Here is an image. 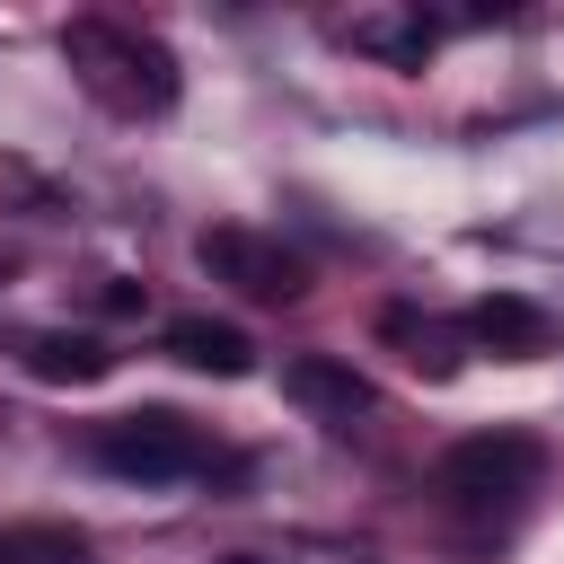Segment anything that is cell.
Returning a JSON list of instances; mask_svg holds the SVG:
<instances>
[{"mask_svg": "<svg viewBox=\"0 0 564 564\" xmlns=\"http://www.w3.org/2000/svg\"><path fill=\"white\" fill-rule=\"evenodd\" d=\"M62 62H70L79 88H88L106 115H123V123H159V115H176V97H185V62L167 53V35L132 26V18H106V9L62 18Z\"/></svg>", "mask_w": 564, "mask_h": 564, "instance_id": "1", "label": "cell"}, {"mask_svg": "<svg viewBox=\"0 0 564 564\" xmlns=\"http://www.w3.org/2000/svg\"><path fill=\"white\" fill-rule=\"evenodd\" d=\"M538 476H546V441H538V432H520V423H494V432H467V441H449V449H441L432 494H441L458 520L502 529V520L538 494Z\"/></svg>", "mask_w": 564, "mask_h": 564, "instance_id": "2", "label": "cell"}, {"mask_svg": "<svg viewBox=\"0 0 564 564\" xmlns=\"http://www.w3.org/2000/svg\"><path fill=\"white\" fill-rule=\"evenodd\" d=\"M97 467L123 476V485H176V476H203L212 467V441L176 405H141V414L97 423Z\"/></svg>", "mask_w": 564, "mask_h": 564, "instance_id": "3", "label": "cell"}, {"mask_svg": "<svg viewBox=\"0 0 564 564\" xmlns=\"http://www.w3.org/2000/svg\"><path fill=\"white\" fill-rule=\"evenodd\" d=\"M194 256H203V273H212V282H229V291H238V300H256V308H291V300H308V264H300L282 238L247 229V220L203 229V238H194Z\"/></svg>", "mask_w": 564, "mask_h": 564, "instance_id": "4", "label": "cell"}, {"mask_svg": "<svg viewBox=\"0 0 564 564\" xmlns=\"http://www.w3.org/2000/svg\"><path fill=\"white\" fill-rule=\"evenodd\" d=\"M282 397H291L308 423H326V432H352V423L379 405V388H370L352 361H335V352H300V361L282 370Z\"/></svg>", "mask_w": 564, "mask_h": 564, "instance_id": "5", "label": "cell"}, {"mask_svg": "<svg viewBox=\"0 0 564 564\" xmlns=\"http://www.w3.org/2000/svg\"><path fill=\"white\" fill-rule=\"evenodd\" d=\"M458 335H467L476 352H494V361H538V352L555 344L546 308H538V300H520V291H485V300H467Z\"/></svg>", "mask_w": 564, "mask_h": 564, "instance_id": "6", "label": "cell"}, {"mask_svg": "<svg viewBox=\"0 0 564 564\" xmlns=\"http://www.w3.org/2000/svg\"><path fill=\"white\" fill-rule=\"evenodd\" d=\"M159 352L167 361H185V370H203V379H247L256 370V344H247V326H229V317H167L159 326Z\"/></svg>", "mask_w": 564, "mask_h": 564, "instance_id": "7", "label": "cell"}, {"mask_svg": "<svg viewBox=\"0 0 564 564\" xmlns=\"http://www.w3.org/2000/svg\"><path fill=\"white\" fill-rule=\"evenodd\" d=\"M379 335L405 352V370H423V379H458V344H467L458 326H441V317H414L405 300H388V308H379Z\"/></svg>", "mask_w": 564, "mask_h": 564, "instance_id": "8", "label": "cell"}, {"mask_svg": "<svg viewBox=\"0 0 564 564\" xmlns=\"http://www.w3.org/2000/svg\"><path fill=\"white\" fill-rule=\"evenodd\" d=\"M344 44L379 53L388 70H423V53L441 44V26H432L423 9H405V18H352V26H344Z\"/></svg>", "mask_w": 564, "mask_h": 564, "instance_id": "9", "label": "cell"}, {"mask_svg": "<svg viewBox=\"0 0 564 564\" xmlns=\"http://www.w3.org/2000/svg\"><path fill=\"white\" fill-rule=\"evenodd\" d=\"M26 370H35V379H53V388H88V379H106V370H115V352H106L97 335H62V326H53V335H35V344H26Z\"/></svg>", "mask_w": 564, "mask_h": 564, "instance_id": "10", "label": "cell"}, {"mask_svg": "<svg viewBox=\"0 0 564 564\" xmlns=\"http://www.w3.org/2000/svg\"><path fill=\"white\" fill-rule=\"evenodd\" d=\"M9 546H18V564H88V538H79V529H62V520L9 529Z\"/></svg>", "mask_w": 564, "mask_h": 564, "instance_id": "11", "label": "cell"}, {"mask_svg": "<svg viewBox=\"0 0 564 564\" xmlns=\"http://www.w3.org/2000/svg\"><path fill=\"white\" fill-rule=\"evenodd\" d=\"M97 300H106V317H132V308H141V282H123V273H115Z\"/></svg>", "mask_w": 564, "mask_h": 564, "instance_id": "12", "label": "cell"}, {"mask_svg": "<svg viewBox=\"0 0 564 564\" xmlns=\"http://www.w3.org/2000/svg\"><path fill=\"white\" fill-rule=\"evenodd\" d=\"M0 564H18V546H9V529H0Z\"/></svg>", "mask_w": 564, "mask_h": 564, "instance_id": "13", "label": "cell"}, {"mask_svg": "<svg viewBox=\"0 0 564 564\" xmlns=\"http://www.w3.org/2000/svg\"><path fill=\"white\" fill-rule=\"evenodd\" d=\"M220 564H264V555H220Z\"/></svg>", "mask_w": 564, "mask_h": 564, "instance_id": "14", "label": "cell"}, {"mask_svg": "<svg viewBox=\"0 0 564 564\" xmlns=\"http://www.w3.org/2000/svg\"><path fill=\"white\" fill-rule=\"evenodd\" d=\"M0 273H9V247H0Z\"/></svg>", "mask_w": 564, "mask_h": 564, "instance_id": "15", "label": "cell"}]
</instances>
